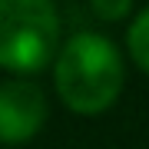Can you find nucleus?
I'll return each mask as SVG.
<instances>
[{"instance_id": "5", "label": "nucleus", "mask_w": 149, "mask_h": 149, "mask_svg": "<svg viewBox=\"0 0 149 149\" xmlns=\"http://www.w3.org/2000/svg\"><path fill=\"white\" fill-rule=\"evenodd\" d=\"M90 7H93V13L100 20L116 23V20H123V17L133 10V0H90Z\"/></svg>"}, {"instance_id": "3", "label": "nucleus", "mask_w": 149, "mask_h": 149, "mask_svg": "<svg viewBox=\"0 0 149 149\" xmlns=\"http://www.w3.org/2000/svg\"><path fill=\"white\" fill-rule=\"evenodd\" d=\"M47 96L30 80H3L0 83V143L23 146L47 123Z\"/></svg>"}, {"instance_id": "4", "label": "nucleus", "mask_w": 149, "mask_h": 149, "mask_svg": "<svg viewBox=\"0 0 149 149\" xmlns=\"http://www.w3.org/2000/svg\"><path fill=\"white\" fill-rule=\"evenodd\" d=\"M126 47H129V56L133 63L149 73V7L129 23V33H126Z\"/></svg>"}, {"instance_id": "2", "label": "nucleus", "mask_w": 149, "mask_h": 149, "mask_svg": "<svg viewBox=\"0 0 149 149\" xmlns=\"http://www.w3.org/2000/svg\"><path fill=\"white\" fill-rule=\"evenodd\" d=\"M60 50L53 0H0V66L17 76L40 73Z\"/></svg>"}, {"instance_id": "1", "label": "nucleus", "mask_w": 149, "mask_h": 149, "mask_svg": "<svg viewBox=\"0 0 149 149\" xmlns=\"http://www.w3.org/2000/svg\"><path fill=\"white\" fill-rule=\"evenodd\" d=\"M53 83L76 116L106 113L126 83L116 43L103 33H73L53 56Z\"/></svg>"}]
</instances>
